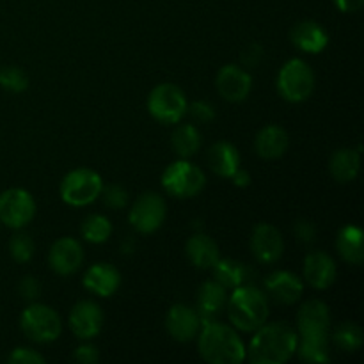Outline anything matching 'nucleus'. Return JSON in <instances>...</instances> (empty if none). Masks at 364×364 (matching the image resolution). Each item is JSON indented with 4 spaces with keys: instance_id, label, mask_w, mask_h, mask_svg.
<instances>
[{
    "instance_id": "nucleus-20",
    "label": "nucleus",
    "mask_w": 364,
    "mask_h": 364,
    "mask_svg": "<svg viewBox=\"0 0 364 364\" xmlns=\"http://www.w3.org/2000/svg\"><path fill=\"white\" fill-rule=\"evenodd\" d=\"M226 288L220 283H217L215 279L205 281L198 291V306H196V311H198L199 318H201V323L213 322V320L219 318L220 313L226 309Z\"/></svg>"
},
{
    "instance_id": "nucleus-38",
    "label": "nucleus",
    "mask_w": 364,
    "mask_h": 364,
    "mask_svg": "<svg viewBox=\"0 0 364 364\" xmlns=\"http://www.w3.org/2000/svg\"><path fill=\"white\" fill-rule=\"evenodd\" d=\"M18 294H20L21 299L32 302L41 295V283H39L36 277L27 276L18 283Z\"/></svg>"
},
{
    "instance_id": "nucleus-36",
    "label": "nucleus",
    "mask_w": 364,
    "mask_h": 364,
    "mask_svg": "<svg viewBox=\"0 0 364 364\" xmlns=\"http://www.w3.org/2000/svg\"><path fill=\"white\" fill-rule=\"evenodd\" d=\"M7 361L11 364H45L46 359L38 350H34V348L18 347L11 352Z\"/></svg>"
},
{
    "instance_id": "nucleus-21",
    "label": "nucleus",
    "mask_w": 364,
    "mask_h": 364,
    "mask_svg": "<svg viewBox=\"0 0 364 364\" xmlns=\"http://www.w3.org/2000/svg\"><path fill=\"white\" fill-rule=\"evenodd\" d=\"M290 39L304 53H320L329 45V34L315 20H302L290 31Z\"/></svg>"
},
{
    "instance_id": "nucleus-13",
    "label": "nucleus",
    "mask_w": 364,
    "mask_h": 364,
    "mask_svg": "<svg viewBox=\"0 0 364 364\" xmlns=\"http://www.w3.org/2000/svg\"><path fill=\"white\" fill-rule=\"evenodd\" d=\"M84 263V247L77 238H57L48 251V265L57 276H71Z\"/></svg>"
},
{
    "instance_id": "nucleus-32",
    "label": "nucleus",
    "mask_w": 364,
    "mask_h": 364,
    "mask_svg": "<svg viewBox=\"0 0 364 364\" xmlns=\"http://www.w3.org/2000/svg\"><path fill=\"white\" fill-rule=\"evenodd\" d=\"M0 87L9 92H14V95H20V92L27 91V73L18 66H4L0 70Z\"/></svg>"
},
{
    "instance_id": "nucleus-35",
    "label": "nucleus",
    "mask_w": 364,
    "mask_h": 364,
    "mask_svg": "<svg viewBox=\"0 0 364 364\" xmlns=\"http://www.w3.org/2000/svg\"><path fill=\"white\" fill-rule=\"evenodd\" d=\"M187 112L191 114L192 119L198 121V123H201V124L212 123V121L217 117L215 107H213L212 103L205 102V100H198V102H194V103H188Z\"/></svg>"
},
{
    "instance_id": "nucleus-17",
    "label": "nucleus",
    "mask_w": 364,
    "mask_h": 364,
    "mask_svg": "<svg viewBox=\"0 0 364 364\" xmlns=\"http://www.w3.org/2000/svg\"><path fill=\"white\" fill-rule=\"evenodd\" d=\"M304 294V281L288 270H276L265 279V295L274 302L291 306Z\"/></svg>"
},
{
    "instance_id": "nucleus-12",
    "label": "nucleus",
    "mask_w": 364,
    "mask_h": 364,
    "mask_svg": "<svg viewBox=\"0 0 364 364\" xmlns=\"http://www.w3.org/2000/svg\"><path fill=\"white\" fill-rule=\"evenodd\" d=\"M215 87L226 102H244L252 89V77L247 70L237 64H226L217 71Z\"/></svg>"
},
{
    "instance_id": "nucleus-30",
    "label": "nucleus",
    "mask_w": 364,
    "mask_h": 364,
    "mask_svg": "<svg viewBox=\"0 0 364 364\" xmlns=\"http://www.w3.org/2000/svg\"><path fill=\"white\" fill-rule=\"evenodd\" d=\"M80 235L89 244H105L112 235V224L102 213H91L80 224Z\"/></svg>"
},
{
    "instance_id": "nucleus-40",
    "label": "nucleus",
    "mask_w": 364,
    "mask_h": 364,
    "mask_svg": "<svg viewBox=\"0 0 364 364\" xmlns=\"http://www.w3.org/2000/svg\"><path fill=\"white\" fill-rule=\"evenodd\" d=\"M263 46L258 45V43H252V45H249L247 48L242 52V64H244L245 68H256L259 64V60H262L263 57Z\"/></svg>"
},
{
    "instance_id": "nucleus-28",
    "label": "nucleus",
    "mask_w": 364,
    "mask_h": 364,
    "mask_svg": "<svg viewBox=\"0 0 364 364\" xmlns=\"http://www.w3.org/2000/svg\"><path fill=\"white\" fill-rule=\"evenodd\" d=\"M171 146L180 159H191L201 149V134L192 123L178 124L171 135Z\"/></svg>"
},
{
    "instance_id": "nucleus-14",
    "label": "nucleus",
    "mask_w": 364,
    "mask_h": 364,
    "mask_svg": "<svg viewBox=\"0 0 364 364\" xmlns=\"http://www.w3.org/2000/svg\"><path fill=\"white\" fill-rule=\"evenodd\" d=\"M71 333L82 341H89L100 334L103 327V311L92 301H80L71 308L68 316Z\"/></svg>"
},
{
    "instance_id": "nucleus-1",
    "label": "nucleus",
    "mask_w": 364,
    "mask_h": 364,
    "mask_svg": "<svg viewBox=\"0 0 364 364\" xmlns=\"http://www.w3.org/2000/svg\"><path fill=\"white\" fill-rule=\"evenodd\" d=\"M299 334L284 322L263 323L255 331L249 347H245V359L255 364H284L297 352Z\"/></svg>"
},
{
    "instance_id": "nucleus-24",
    "label": "nucleus",
    "mask_w": 364,
    "mask_h": 364,
    "mask_svg": "<svg viewBox=\"0 0 364 364\" xmlns=\"http://www.w3.org/2000/svg\"><path fill=\"white\" fill-rule=\"evenodd\" d=\"M206 160H208V167L212 169L213 174L220 178H228V180L233 176V173L240 167L242 162L238 149L228 141L215 142L208 149Z\"/></svg>"
},
{
    "instance_id": "nucleus-29",
    "label": "nucleus",
    "mask_w": 364,
    "mask_h": 364,
    "mask_svg": "<svg viewBox=\"0 0 364 364\" xmlns=\"http://www.w3.org/2000/svg\"><path fill=\"white\" fill-rule=\"evenodd\" d=\"M329 340L331 336H299L297 352L295 354H299V358L306 363H329Z\"/></svg>"
},
{
    "instance_id": "nucleus-31",
    "label": "nucleus",
    "mask_w": 364,
    "mask_h": 364,
    "mask_svg": "<svg viewBox=\"0 0 364 364\" xmlns=\"http://www.w3.org/2000/svg\"><path fill=\"white\" fill-rule=\"evenodd\" d=\"M363 329L354 322H343L333 333V343L343 352H355L363 347Z\"/></svg>"
},
{
    "instance_id": "nucleus-9",
    "label": "nucleus",
    "mask_w": 364,
    "mask_h": 364,
    "mask_svg": "<svg viewBox=\"0 0 364 364\" xmlns=\"http://www.w3.org/2000/svg\"><path fill=\"white\" fill-rule=\"evenodd\" d=\"M36 201L25 188H7L0 194V223L11 230H23L34 220Z\"/></svg>"
},
{
    "instance_id": "nucleus-41",
    "label": "nucleus",
    "mask_w": 364,
    "mask_h": 364,
    "mask_svg": "<svg viewBox=\"0 0 364 364\" xmlns=\"http://www.w3.org/2000/svg\"><path fill=\"white\" fill-rule=\"evenodd\" d=\"M333 2L341 13H358L364 6V0H333Z\"/></svg>"
},
{
    "instance_id": "nucleus-4",
    "label": "nucleus",
    "mask_w": 364,
    "mask_h": 364,
    "mask_svg": "<svg viewBox=\"0 0 364 364\" xmlns=\"http://www.w3.org/2000/svg\"><path fill=\"white\" fill-rule=\"evenodd\" d=\"M102 188L103 180L96 171L87 169V167H78V169L70 171L63 178L59 194L68 206L82 208V206L92 205L102 194Z\"/></svg>"
},
{
    "instance_id": "nucleus-33",
    "label": "nucleus",
    "mask_w": 364,
    "mask_h": 364,
    "mask_svg": "<svg viewBox=\"0 0 364 364\" xmlns=\"http://www.w3.org/2000/svg\"><path fill=\"white\" fill-rule=\"evenodd\" d=\"M36 245L28 235L16 233L9 240V255L16 263H28L34 256Z\"/></svg>"
},
{
    "instance_id": "nucleus-11",
    "label": "nucleus",
    "mask_w": 364,
    "mask_h": 364,
    "mask_svg": "<svg viewBox=\"0 0 364 364\" xmlns=\"http://www.w3.org/2000/svg\"><path fill=\"white\" fill-rule=\"evenodd\" d=\"M251 251L263 265L279 262L284 252V238L274 224L259 223L251 235Z\"/></svg>"
},
{
    "instance_id": "nucleus-2",
    "label": "nucleus",
    "mask_w": 364,
    "mask_h": 364,
    "mask_svg": "<svg viewBox=\"0 0 364 364\" xmlns=\"http://www.w3.org/2000/svg\"><path fill=\"white\" fill-rule=\"evenodd\" d=\"M198 350L210 364H240L245 361V345L233 327L223 322L203 323L198 334Z\"/></svg>"
},
{
    "instance_id": "nucleus-16",
    "label": "nucleus",
    "mask_w": 364,
    "mask_h": 364,
    "mask_svg": "<svg viewBox=\"0 0 364 364\" xmlns=\"http://www.w3.org/2000/svg\"><path fill=\"white\" fill-rule=\"evenodd\" d=\"M331 311L326 302L313 299L304 302L297 313L299 336H331Z\"/></svg>"
},
{
    "instance_id": "nucleus-8",
    "label": "nucleus",
    "mask_w": 364,
    "mask_h": 364,
    "mask_svg": "<svg viewBox=\"0 0 364 364\" xmlns=\"http://www.w3.org/2000/svg\"><path fill=\"white\" fill-rule=\"evenodd\" d=\"M187 96L176 84H159L148 96V112L162 124H176L187 114Z\"/></svg>"
},
{
    "instance_id": "nucleus-34",
    "label": "nucleus",
    "mask_w": 364,
    "mask_h": 364,
    "mask_svg": "<svg viewBox=\"0 0 364 364\" xmlns=\"http://www.w3.org/2000/svg\"><path fill=\"white\" fill-rule=\"evenodd\" d=\"M100 198L103 199L105 206L110 210H121L128 205V192L121 185H109V187L102 188Z\"/></svg>"
},
{
    "instance_id": "nucleus-5",
    "label": "nucleus",
    "mask_w": 364,
    "mask_h": 364,
    "mask_svg": "<svg viewBox=\"0 0 364 364\" xmlns=\"http://www.w3.org/2000/svg\"><path fill=\"white\" fill-rule=\"evenodd\" d=\"M162 187L173 198H196L206 187V174L201 167L188 162V159H180L164 171Z\"/></svg>"
},
{
    "instance_id": "nucleus-23",
    "label": "nucleus",
    "mask_w": 364,
    "mask_h": 364,
    "mask_svg": "<svg viewBox=\"0 0 364 364\" xmlns=\"http://www.w3.org/2000/svg\"><path fill=\"white\" fill-rule=\"evenodd\" d=\"M185 255L192 265L201 270L212 269L217 259L220 258L219 245L205 233H194L188 238L187 244H185Z\"/></svg>"
},
{
    "instance_id": "nucleus-7",
    "label": "nucleus",
    "mask_w": 364,
    "mask_h": 364,
    "mask_svg": "<svg viewBox=\"0 0 364 364\" xmlns=\"http://www.w3.org/2000/svg\"><path fill=\"white\" fill-rule=\"evenodd\" d=\"M20 329L34 343H52L63 333V320L46 304H31L20 315Z\"/></svg>"
},
{
    "instance_id": "nucleus-22",
    "label": "nucleus",
    "mask_w": 364,
    "mask_h": 364,
    "mask_svg": "<svg viewBox=\"0 0 364 364\" xmlns=\"http://www.w3.org/2000/svg\"><path fill=\"white\" fill-rule=\"evenodd\" d=\"M288 146H290V135L279 124H267L256 134L255 149L259 159H281L288 151Z\"/></svg>"
},
{
    "instance_id": "nucleus-27",
    "label": "nucleus",
    "mask_w": 364,
    "mask_h": 364,
    "mask_svg": "<svg viewBox=\"0 0 364 364\" xmlns=\"http://www.w3.org/2000/svg\"><path fill=\"white\" fill-rule=\"evenodd\" d=\"M212 270L213 279L223 284L226 290H233L240 284H245L252 276V270L245 263L231 258H219L215 265L212 267Z\"/></svg>"
},
{
    "instance_id": "nucleus-10",
    "label": "nucleus",
    "mask_w": 364,
    "mask_h": 364,
    "mask_svg": "<svg viewBox=\"0 0 364 364\" xmlns=\"http://www.w3.org/2000/svg\"><path fill=\"white\" fill-rule=\"evenodd\" d=\"M166 215V199L160 194H156V192H144L132 205L130 213H128V220H130V226L137 233L151 235L162 228Z\"/></svg>"
},
{
    "instance_id": "nucleus-6",
    "label": "nucleus",
    "mask_w": 364,
    "mask_h": 364,
    "mask_svg": "<svg viewBox=\"0 0 364 364\" xmlns=\"http://www.w3.org/2000/svg\"><path fill=\"white\" fill-rule=\"evenodd\" d=\"M277 91L281 98L290 103H302L315 91V73L302 59H290L277 75Z\"/></svg>"
},
{
    "instance_id": "nucleus-15",
    "label": "nucleus",
    "mask_w": 364,
    "mask_h": 364,
    "mask_svg": "<svg viewBox=\"0 0 364 364\" xmlns=\"http://www.w3.org/2000/svg\"><path fill=\"white\" fill-rule=\"evenodd\" d=\"M201 326V318L192 306L174 304L167 311L166 331L178 343H188L194 338H198Z\"/></svg>"
},
{
    "instance_id": "nucleus-25",
    "label": "nucleus",
    "mask_w": 364,
    "mask_h": 364,
    "mask_svg": "<svg viewBox=\"0 0 364 364\" xmlns=\"http://www.w3.org/2000/svg\"><path fill=\"white\" fill-rule=\"evenodd\" d=\"M364 235L361 228L347 224L336 237V249L341 259L350 265L359 267L364 262Z\"/></svg>"
},
{
    "instance_id": "nucleus-26",
    "label": "nucleus",
    "mask_w": 364,
    "mask_h": 364,
    "mask_svg": "<svg viewBox=\"0 0 364 364\" xmlns=\"http://www.w3.org/2000/svg\"><path fill=\"white\" fill-rule=\"evenodd\" d=\"M361 167V148H343L333 153L329 160L331 176L340 183H350L358 178Z\"/></svg>"
},
{
    "instance_id": "nucleus-37",
    "label": "nucleus",
    "mask_w": 364,
    "mask_h": 364,
    "mask_svg": "<svg viewBox=\"0 0 364 364\" xmlns=\"http://www.w3.org/2000/svg\"><path fill=\"white\" fill-rule=\"evenodd\" d=\"M294 235L301 244L309 245L316 240V228L311 220L308 219H299L294 224Z\"/></svg>"
},
{
    "instance_id": "nucleus-42",
    "label": "nucleus",
    "mask_w": 364,
    "mask_h": 364,
    "mask_svg": "<svg viewBox=\"0 0 364 364\" xmlns=\"http://www.w3.org/2000/svg\"><path fill=\"white\" fill-rule=\"evenodd\" d=\"M230 180L233 181L235 187H238V188L249 187V185H251V181H252V180H251V174H249V171L242 169V167H238V169L235 171L233 176H231Z\"/></svg>"
},
{
    "instance_id": "nucleus-3",
    "label": "nucleus",
    "mask_w": 364,
    "mask_h": 364,
    "mask_svg": "<svg viewBox=\"0 0 364 364\" xmlns=\"http://www.w3.org/2000/svg\"><path fill=\"white\" fill-rule=\"evenodd\" d=\"M228 318L235 329L255 333L269 318V297L255 284H240L228 295Z\"/></svg>"
},
{
    "instance_id": "nucleus-39",
    "label": "nucleus",
    "mask_w": 364,
    "mask_h": 364,
    "mask_svg": "<svg viewBox=\"0 0 364 364\" xmlns=\"http://www.w3.org/2000/svg\"><path fill=\"white\" fill-rule=\"evenodd\" d=\"M73 359L80 364H96L100 361V352L95 345L84 343L73 350Z\"/></svg>"
},
{
    "instance_id": "nucleus-19",
    "label": "nucleus",
    "mask_w": 364,
    "mask_h": 364,
    "mask_svg": "<svg viewBox=\"0 0 364 364\" xmlns=\"http://www.w3.org/2000/svg\"><path fill=\"white\" fill-rule=\"evenodd\" d=\"M82 284L98 297H112L121 287V272L110 263H95L85 270Z\"/></svg>"
},
{
    "instance_id": "nucleus-18",
    "label": "nucleus",
    "mask_w": 364,
    "mask_h": 364,
    "mask_svg": "<svg viewBox=\"0 0 364 364\" xmlns=\"http://www.w3.org/2000/svg\"><path fill=\"white\" fill-rule=\"evenodd\" d=\"M304 281L316 290H327L336 281L338 269L334 259L323 251H313L304 258Z\"/></svg>"
}]
</instances>
